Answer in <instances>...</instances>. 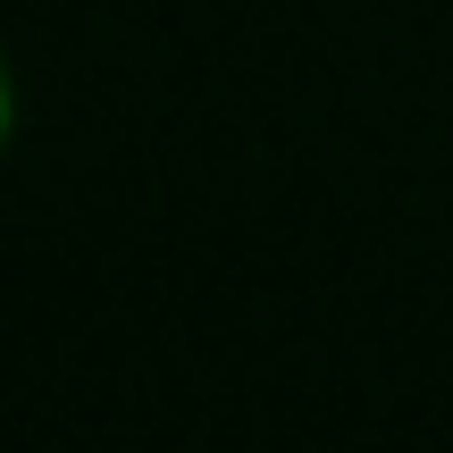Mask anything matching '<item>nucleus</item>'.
I'll use <instances>...</instances> for the list:
<instances>
[{"instance_id":"nucleus-1","label":"nucleus","mask_w":453,"mask_h":453,"mask_svg":"<svg viewBox=\"0 0 453 453\" xmlns=\"http://www.w3.org/2000/svg\"><path fill=\"white\" fill-rule=\"evenodd\" d=\"M9 110H17V93H9V67H0V143H9Z\"/></svg>"}]
</instances>
